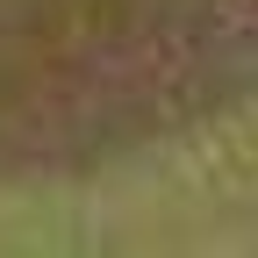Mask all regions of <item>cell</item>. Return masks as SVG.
Segmentation results:
<instances>
[{
	"mask_svg": "<svg viewBox=\"0 0 258 258\" xmlns=\"http://www.w3.org/2000/svg\"><path fill=\"white\" fill-rule=\"evenodd\" d=\"M258 108V0H0V186L86 179Z\"/></svg>",
	"mask_w": 258,
	"mask_h": 258,
	"instance_id": "6da1fadb",
	"label": "cell"
}]
</instances>
